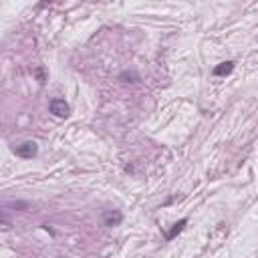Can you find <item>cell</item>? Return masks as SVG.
<instances>
[{
    "label": "cell",
    "mask_w": 258,
    "mask_h": 258,
    "mask_svg": "<svg viewBox=\"0 0 258 258\" xmlns=\"http://www.w3.org/2000/svg\"><path fill=\"white\" fill-rule=\"evenodd\" d=\"M123 222V214L119 210H105L103 212V224L105 226H119Z\"/></svg>",
    "instance_id": "3957f363"
},
{
    "label": "cell",
    "mask_w": 258,
    "mask_h": 258,
    "mask_svg": "<svg viewBox=\"0 0 258 258\" xmlns=\"http://www.w3.org/2000/svg\"><path fill=\"white\" fill-rule=\"evenodd\" d=\"M0 224H4V226H8V224H10V218H8L4 212H0Z\"/></svg>",
    "instance_id": "8992f818"
},
{
    "label": "cell",
    "mask_w": 258,
    "mask_h": 258,
    "mask_svg": "<svg viewBox=\"0 0 258 258\" xmlns=\"http://www.w3.org/2000/svg\"><path fill=\"white\" fill-rule=\"evenodd\" d=\"M14 153H16L18 157L30 159V157H34V155L38 153V145H36L34 141H24L22 145H18V147L14 149Z\"/></svg>",
    "instance_id": "6da1fadb"
},
{
    "label": "cell",
    "mask_w": 258,
    "mask_h": 258,
    "mask_svg": "<svg viewBox=\"0 0 258 258\" xmlns=\"http://www.w3.org/2000/svg\"><path fill=\"white\" fill-rule=\"evenodd\" d=\"M232 71H234V62H232V60H226V62H220L218 67H214V75H216V77L230 75Z\"/></svg>",
    "instance_id": "277c9868"
},
{
    "label": "cell",
    "mask_w": 258,
    "mask_h": 258,
    "mask_svg": "<svg viewBox=\"0 0 258 258\" xmlns=\"http://www.w3.org/2000/svg\"><path fill=\"white\" fill-rule=\"evenodd\" d=\"M48 109H50V113L54 115V117H67L69 115V103L64 101V99H52L50 101V105H48Z\"/></svg>",
    "instance_id": "7a4b0ae2"
},
{
    "label": "cell",
    "mask_w": 258,
    "mask_h": 258,
    "mask_svg": "<svg viewBox=\"0 0 258 258\" xmlns=\"http://www.w3.org/2000/svg\"><path fill=\"white\" fill-rule=\"evenodd\" d=\"M185 224H187V220H185V218H183V220H179V222H175V224H173V228L165 234V238H167V240H173V238H175V236L185 228Z\"/></svg>",
    "instance_id": "5b68a950"
}]
</instances>
